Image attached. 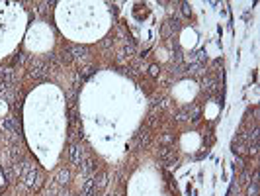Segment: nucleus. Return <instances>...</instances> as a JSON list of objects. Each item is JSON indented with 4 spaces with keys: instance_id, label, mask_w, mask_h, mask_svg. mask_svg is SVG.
Segmentation results:
<instances>
[{
    "instance_id": "nucleus-1",
    "label": "nucleus",
    "mask_w": 260,
    "mask_h": 196,
    "mask_svg": "<svg viewBox=\"0 0 260 196\" xmlns=\"http://www.w3.org/2000/svg\"><path fill=\"white\" fill-rule=\"evenodd\" d=\"M71 159H72V163H80V159H82V151L78 149V147H72V149H71Z\"/></svg>"
},
{
    "instance_id": "nucleus-2",
    "label": "nucleus",
    "mask_w": 260,
    "mask_h": 196,
    "mask_svg": "<svg viewBox=\"0 0 260 196\" xmlns=\"http://www.w3.org/2000/svg\"><path fill=\"white\" fill-rule=\"evenodd\" d=\"M248 194H250V196H256V194H258V182H256V181H254V184H250Z\"/></svg>"
}]
</instances>
